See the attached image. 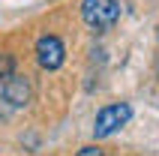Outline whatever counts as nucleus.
Masks as SVG:
<instances>
[{
    "mask_svg": "<svg viewBox=\"0 0 159 156\" xmlns=\"http://www.w3.org/2000/svg\"><path fill=\"white\" fill-rule=\"evenodd\" d=\"M81 18L93 30H108L120 18V0H84L81 3Z\"/></svg>",
    "mask_w": 159,
    "mask_h": 156,
    "instance_id": "1",
    "label": "nucleus"
},
{
    "mask_svg": "<svg viewBox=\"0 0 159 156\" xmlns=\"http://www.w3.org/2000/svg\"><path fill=\"white\" fill-rule=\"evenodd\" d=\"M132 117V108L126 102H111L105 108H99L96 120H93V138H108V135H114L120 126H126Z\"/></svg>",
    "mask_w": 159,
    "mask_h": 156,
    "instance_id": "2",
    "label": "nucleus"
},
{
    "mask_svg": "<svg viewBox=\"0 0 159 156\" xmlns=\"http://www.w3.org/2000/svg\"><path fill=\"white\" fill-rule=\"evenodd\" d=\"M36 60L42 69H60L63 60H66V48L57 36H42L36 42Z\"/></svg>",
    "mask_w": 159,
    "mask_h": 156,
    "instance_id": "3",
    "label": "nucleus"
},
{
    "mask_svg": "<svg viewBox=\"0 0 159 156\" xmlns=\"http://www.w3.org/2000/svg\"><path fill=\"white\" fill-rule=\"evenodd\" d=\"M0 93H3V99H6L9 105L21 108V105L30 102V96H33V87H30L27 75H18V72H12L6 81H0Z\"/></svg>",
    "mask_w": 159,
    "mask_h": 156,
    "instance_id": "4",
    "label": "nucleus"
},
{
    "mask_svg": "<svg viewBox=\"0 0 159 156\" xmlns=\"http://www.w3.org/2000/svg\"><path fill=\"white\" fill-rule=\"evenodd\" d=\"M12 72H15V57L3 51V54H0V81H6Z\"/></svg>",
    "mask_w": 159,
    "mask_h": 156,
    "instance_id": "5",
    "label": "nucleus"
},
{
    "mask_svg": "<svg viewBox=\"0 0 159 156\" xmlns=\"http://www.w3.org/2000/svg\"><path fill=\"white\" fill-rule=\"evenodd\" d=\"M75 156H105V153H102L99 147H81L78 153H75Z\"/></svg>",
    "mask_w": 159,
    "mask_h": 156,
    "instance_id": "6",
    "label": "nucleus"
}]
</instances>
